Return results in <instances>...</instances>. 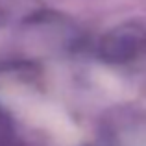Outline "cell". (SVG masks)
Masks as SVG:
<instances>
[{
	"mask_svg": "<svg viewBox=\"0 0 146 146\" xmlns=\"http://www.w3.org/2000/svg\"><path fill=\"white\" fill-rule=\"evenodd\" d=\"M146 41L144 32L135 24L118 26L111 30L100 43V56L106 61L124 63L139 54Z\"/></svg>",
	"mask_w": 146,
	"mask_h": 146,
	"instance_id": "1",
	"label": "cell"
}]
</instances>
